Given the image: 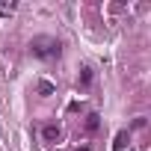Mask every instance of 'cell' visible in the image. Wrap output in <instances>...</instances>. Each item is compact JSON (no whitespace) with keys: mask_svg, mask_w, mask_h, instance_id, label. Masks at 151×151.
<instances>
[{"mask_svg":"<svg viewBox=\"0 0 151 151\" xmlns=\"http://www.w3.org/2000/svg\"><path fill=\"white\" fill-rule=\"evenodd\" d=\"M30 47H33V53L36 56H59V42L56 39H50V36H36L33 42H30Z\"/></svg>","mask_w":151,"mask_h":151,"instance_id":"obj_1","label":"cell"},{"mask_svg":"<svg viewBox=\"0 0 151 151\" xmlns=\"http://www.w3.org/2000/svg\"><path fill=\"white\" fill-rule=\"evenodd\" d=\"M42 133H45V139H50V142H53V139H59V136H62V130H59V127H56V124H47V127H45V130H42Z\"/></svg>","mask_w":151,"mask_h":151,"instance_id":"obj_2","label":"cell"},{"mask_svg":"<svg viewBox=\"0 0 151 151\" xmlns=\"http://www.w3.org/2000/svg\"><path fill=\"white\" fill-rule=\"evenodd\" d=\"M124 145H127V133L122 130V133H116V142H113V148H116V151H122Z\"/></svg>","mask_w":151,"mask_h":151,"instance_id":"obj_3","label":"cell"},{"mask_svg":"<svg viewBox=\"0 0 151 151\" xmlns=\"http://www.w3.org/2000/svg\"><path fill=\"white\" fill-rule=\"evenodd\" d=\"M98 119H101V116H98V113H89V116H86V127H89V130H95V127H98V124H101V122H98Z\"/></svg>","mask_w":151,"mask_h":151,"instance_id":"obj_4","label":"cell"},{"mask_svg":"<svg viewBox=\"0 0 151 151\" xmlns=\"http://www.w3.org/2000/svg\"><path fill=\"white\" fill-rule=\"evenodd\" d=\"M39 92H42V95H50V92H53V86H50V83H45V80H42V83H39Z\"/></svg>","mask_w":151,"mask_h":151,"instance_id":"obj_5","label":"cell"}]
</instances>
